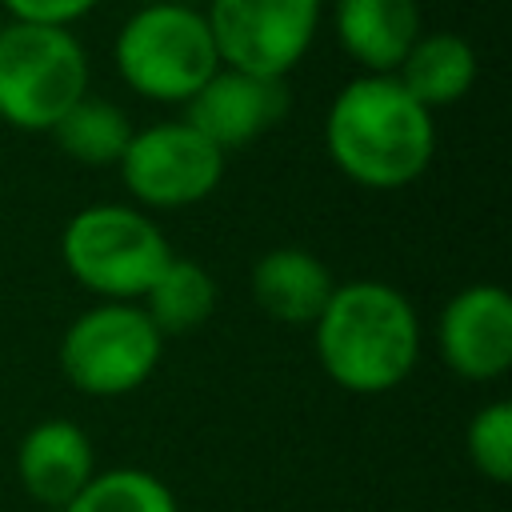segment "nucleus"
<instances>
[{
	"mask_svg": "<svg viewBox=\"0 0 512 512\" xmlns=\"http://www.w3.org/2000/svg\"><path fill=\"white\" fill-rule=\"evenodd\" d=\"M332 164L360 188L396 192L424 176L436 152V124L396 76L348 80L324 116Z\"/></svg>",
	"mask_w": 512,
	"mask_h": 512,
	"instance_id": "f257e3e1",
	"label": "nucleus"
},
{
	"mask_svg": "<svg viewBox=\"0 0 512 512\" xmlns=\"http://www.w3.org/2000/svg\"><path fill=\"white\" fill-rule=\"evenodd\" d=\"M312 328L320 368L356 396L392 392L420 360L416 308L384 280L336 284Z\"/></svg>",
	"mask_w": 512,
	"mask_h": 512,
	"instance_id": "f03ea898",
	"label": "nucleus"
},
{
	"mask_svg": "<svg viewBox=\"0 0 512 512\" xmlns=\"http://www.w3.org/2000/svg\"><path fill=\"white\" fill-rule=\"evenodd\" d=\"M112 60L132 92L160 104H188L220 68L204 12L180 0L136 8L116 32Z\"/></svg>",
	"mask_w": 512,
	"mask_h": 512,
	"instance_id": "7ed1b4c3",
	"label": "nucleus"
},
{
	"mask_svg": "<svg viewBox=\"0 0 512 512\" xmlns=\"http://www.w3.org/2000/svg\"><path fill=\"white\" fill-rule=\"evenodd\" d=\"M60 256L76 284L104 300L128 304L140 300L164 272L172 248L148 212L128 204H92L64 224Z\"/></svg>",
	"mask_w": 512,
	"mask_h": 512,
	"instance_id": "20e7f679",
	"label": "nucleus"
},
{
	"mask_svg": "<svg viewBox=\"0 0 512 512\" xmlns=\"http://www.w3.org/2000/svg\"><path fill=\"white\" fill-rule=\"evenodd\" d=\"M80 96H88V56L68 28L20 20L0 28V120L52 132Z\"/></svg>",
	"mask_w": 512,
	"mask_h": 512,
	"instance_id": "39448f33",
	"label": "nucleus"
},
{
	"mask_svg": "<svg viewBox=\"0 0 512 512\" xmlns=\"http://www.w3.org/2000/svg\"><path fill=\"white\" fill-rule=\"evenodd\" d=\"M164 336L140 304L104 300L80 312L60 340V372L84 396L136 392L160 364Z\"/></svg>",
	"mask_w": 512,
	"mask_h": 512,
	"instance_id": "423d86ee",
	"label": "nucleus"
},
{
	"mask_svg": "<svg viewBox=\"0 0 512 512\" xmlns=\"http://www.w3.org/2000/svg\"><path fill=\"white\" fill-rule=\"evenodd\" d=\"M204 20L224 68L284 80L316 40L320 0H208Z\"/></svg>",
	"mask_w": 512,
	"mask_h": 512,
	"instance_id": "0eeeda50",
	"label": "nucleus"
},
{
	"mask_svg": "<svg viewBox=\"0 0 512 512\" xmlns=\"http://www.w3.org/2000/svg\"><path fill=\"white\" fill-rule=\"evenodd\" d=\"M224 176V152L208 144L188 120H164L132 132L120 156V180L136 204L188 208L216 192Z\"/></svg>",
	"mask_w": 512,
	"mask_h": 512,
	"instance_id": "6e6552de",
	"label": "nucleus"
},
{
	"mask_svg": "<svg viewBox=\"0 0 512 512\" xmlns=\"http://www.w3.org/2000/svg\"><path fill=\"white\" fill-rule=\"evenodd\" d=\"M444 364L464 380H500L512 364V296L500 284L456 292L436 324Z\"/></svg>",
	"mask_w": 512,
	"mask_h": 512,
	"instance_id": "1a4fd4ad",
	"label": "nucleus"
},
{
	"mask_svg": "<svg viewBox=\"0 0 512 512\" xmlns=\"http://www.w3.org/2000/svg\"><path fill=\"white\" fill-rule=\"evenodd\" d=\"M292 96L284 88V80L272 76H252V72H236V68H216L204 88L184 104V120L220 152L244 148L256 136H264L284 112H288Z\"/></svg>",
	"mask_w": 512,
	"mask_h": 512,
	"instance_id": "9d476101",
	"label": "nucleus"
},
{
	"mask_svg": "<svg viewBox=\"0 0 512 512\" xmlns=\"http://www.w3.org/2000/svg\"><path fill=\"white\" fill-rule=\"evenodd\" d=\"M16 476L36 504L64 508L96 476V452L88 432L64 416L32 424L16 448Z\"/></svg>",
	"mask_w": 512,
	"mask_h": 512,
	"instance_id": "9b49d317",
	"label": "nucleus"
},
{
	"mask_svg": "<svg viewBox=\"0 0 512 512\" xmlns=\"http://www.w3.org/2000/svg\"><path fill=\"white\" fill-rule=\"evenodd\" d=\"M336 40L348 60L368 76H392L408 48L420 40L416 0H336L332 12Z\"/></svg>",
	"mask_w": 512,
	"mask_h": 512,
	"instance_id": "f8f14e48",
	"label": "nucleus"
},
{
	"mask_svg": "<svg viewBox=\"0 0 512 512\" xmlns=\"http://www.w3.org/2000/svg\"><path fill=\"white\" fill-rule=\"evenodd\" d=\"M332 288L328 264L304 248H268L252 264V300L284 324H316Z\"/></svg>",
	"mask_w": 512,
	"mask_h": 512,
	"instance_id": "ddd939ff",
	"label": "nucleus"
},
{
	"mask_svg": "<svg viewBox=\"0 0 512 512\" xmlns=\"http://www.w3.org/2000/svg\"><path fill=\"white\" fill-rule=\"evenodd\" d=\"M392 76L428 112L432 108H448V104H456L472 88V80H476V52L456 32H428V36H420L408 48V56L400 60V68Z\"/></svg>",
	"mask_w": 512,
	"mask_h": 512,
	"instance_id": "4468645a",
	"label": "nucleus"
},
{
	"mask_svg": "<svg viewBox=\"0 0 512 512\" xmlns=\"http://www.w3.org/2000/svg\"><path fill=\"white\" fill-rule=\"evenodd\" d=\"M140 300H144L140 304L144 316L156 324L160 336H180L200 328L216 312V280L208 276L204 264L172 256Z\"/></svg>",
	"mask_w": 512,
	"mask_h": 512,
	"instance_id": "2eb2a0df",
	"label": "nucleus"
},
{
	"mask_svg": "<svg viewBox=\"0 0 512 512\" xmlns=\"http://www.w3.org/2000/svg\"><path fill=\"white\" fill-rule=\"evenodd\" d=\"M128 112L104 96H80L52 128V140L64 156L80 164H120L128 140H132Z\"/></svg>",
	"mask_w": 512,
	"mask_h": 512,
	"instance_id": "dca6fc26",
	"label": "nucleus"
},
{
	"mask_svg": "<svg viewBox=\"0 0 512 512\" xmlns=\"http://www.w3.org/2000/svg\"><path fill=\"white\" fill-rule=\"evenodd\" d=\"M64 512H180L172 488L144 468H108L96 472Z\"/></svg>",
	"mask_w": 512,
	"mask_h": 512,
	"instance_id": "f3484780",
	"label": "nucleus"
},
{
	"mask_svg": "<svg viewBox=\"0 0 512 512\" xmlns=\"http://www.w3.org/2000/svg\"><path fill=\"white\" fill-rule=\"evenodd\" d=\"M464 448L480 476H488L492 484H508L512 480V404L508 400L484 404L468 420Z\"/></svg>",
	"mask_w": 512,
	"mask_h": 512,
	"instance_id": "a211bd4d",
	"label": "nucleus"
},
{
	"mask_svg": "<svg viewBox=\"0 0 512 512\" xmlns=\"http://www.w3.org/2000/svg\"><path fill=\"white\" fill-rule=\"evenodd\" d=\"M0 4L20 24H56V28H68L80 16H88L100 0H0Z\"/></svg>",
	"mask_w": 512,
	"mask_h": 512,
	"instance_id": "6ab92c4d",
	"label": "nucleus"
}]
</instances>
